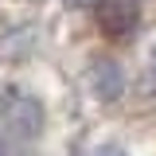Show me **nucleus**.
Returning <instances> with one entry per match:
<instances>
[{
	"label": "nucleus",
	"instance_id": "1",
	"mask_svg": "<svg viewBox=\"0 0 156 156\" xmlns=\"http://www.w3.org/2000/svg\"><path fill=\"white\" fill-rule=\"evenodd\" d=\"M39 125H43V109H39V101L16 94V90L0 94V148L12 144V140L23 148L27 140H35V136H39Z\"/></svg>",
	"mask_w": 156,
	"mask_h": 156
},
{
	"label": "nucleus",
	"instance_id": "2",
	"mask_svg": "<svg viewBox=\"0 0 156 156\" xmlns=\"http://www.w3.org/2000/svg\"><path fill=\"white\" fill-rule=\"evenodd\" d=\"M94 20L109 39H129L136 27V4L133 0H98Z\"/></svg>",
	"mask_w": 156,
	"mask_h": 156
},
{
	"label": "nucleus",
	"instance_id": "3",
	"mask_svg": "<svg viewBox=\"0 0 156 156\" xmlns=\"http://www.w3.org/2000/svg\"><path fill=\"white\" fill-rule=\"evenodd\" d=\"M90 156H129L125 148H117V144H101V148H94Z\"/></svg>",
	"mask_w": 156,
	"mask_h": 156
}]
</instances>
